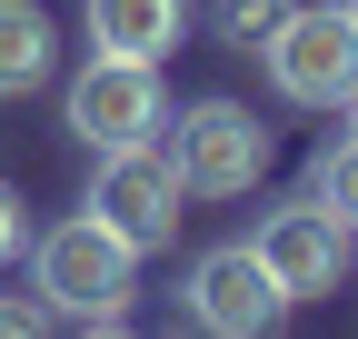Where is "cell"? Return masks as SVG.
<instances>
[{"mask_svg":"<svg viewBox=\"0 0 358 339\" xmlns=\"http://www.w3.org/2000/svg\"><path fill=\"white\" fill-rule=\"evenodd\" d=\"M30 270H40V300H50V310H70V319H120V310H129V279H140V249H129L100 209H80V220L40 230Z\"/></svg>","mask_w":358,"mask_h":339,"instance_id":"cell-1","label":"cell"},{"mask_svg":"<svg viewBox=\"0 0 358 339\" xmlns=\"http://www.w3.org/2000/svg\"><path fill=\"white\" fill-rule=\"evenodd\" d=\"M259 60H268V90L299 100V110H338L358 90V20H348V0H308V11H289L279 30L259 40Z\"/></svg>","mask_w":358,"mask_h":339,"instance_id":"cell-2","label":"cell"},{"mask_svg":"<svg viewBox=\"0 0 358 339\" xmlns=\"http://www.w3.org/2000/svg\"><path fill=\"white\" fill-rule=\"evenodd\" d=\"M70 130L90 150H140L169 130V90H159V60H120L100 50L80 80H70Z\"/></svg>","mask_w":358,"mask_h":339,"instance_id":"cell-3","label":"cell"},{"mask_svg":"<svg viewBox=\"0 0 358 339\" xmlns=\"http://www.w3.org/2000/svg\"><path fill=\"white\" fill-rule=\"evenodd\" d=\"M189 319L209 329V339H279V319H289V289L268 279V260L249 240H229V249H199L189 260Z\"/></svg>","mask_w":358,"mask_h":339,"instance_id":"cell-4","label":"cell"},{"mask_svg":"<svg viewBox=\"0 0 358 339\" xmlns=\"http://www.w3.org/2000/svg\"><path fill=\"white\" fill-rule=\"evenodd\" d=\"M169 160H179V190H189V200H239L259 170H268V130H259L239 100H199V110H179Z\"/></svg>","mask_w":358,"mask_h":339,"instance_id":"cell-5","label":"cell"},{"mask_svg":"<svg viewBox=\"0 0 358 339\" xmlns=\"http://www.w3.org/2000/svg\"><path fill=\"white\" fill-rule=\"evenodd\" d=\"M179 160L159 150V140H140V150H100V180H90V209L129 240V249H169V230H179Z\"/></svg>","mask_w":358,"mask_h":339,"instance_id":"cell-6","label":"cell"},{"mask_svg":"<svg viewBox=\"0 0 358 339\" xmlns=\"http://www.w3.org/2000/svg\"><path fill=\"white\" fill-rule=\"evenodd\" d=\"M249 249L268 260V279H279L289 300H329L338 270H348V220H329L319 190H299V200H279V209L249 230Z\"/></svg>","mask_w":358,"mask_h":339,"instance_id":"cell-7","label":"cell"},{"mask_svg":"<svg viewBox=\"0 0 358 339\" xmlns=\"http://www.w3.org/2000/svg\"><path fill=\"white\" fill-rule=\"evenodd\" d=\"M179 30H189V0H90V50L159 60V50H179Z\"/></svg>","mask_w":358,"mask_h":339,"instance_id":"cell-8","label":"cell"},{"mask_svg":"<svg viewBox=\"0 0 358 339\" xmlns=\"http://www.w3.org/2000/svg\"><path fill=\"white\" fill-rule=\"evenodd\" d=\"M50 40H60V30H50L40 0H0V100L50 80Z\"/></svg>","mask_w":358,"mask_h":339,"instance_id":"cell-9","label":"cell"},{"mask_svg":"<svg viewBox=\"0 0 358 339\" xmlns=\"http://www.w3.org/2000/svg\"><path fill=\"white\" fill-rule=\"evenodd\" d=\"M329 200V220H348V240H358V130L338 140V150H319V180H308Z\"/></svg>","mask_w":358,"mask_h":339,"instance_id":"cell-10","label":"cell"},{"mask_svg":"<svg viewBox=\"0 0 358 339\" xmlns=\"http://www.w3.org/2000/svg\"><path fill=\"white\" fill-rule=\"evenodd\" d=\"M279 20H289V0H229V40H249V50H259Z\"/></svg>","mask_w":358,"mask_h":339,"instance_id":"cell-11","label":"cell"},{"mask_svg":"<svg viewBox=\"0 0 358 339\" xmlns=\"http://www.w3.org/2000/svg\"><path fill=\"white\" fill-rule=\"evenodd\" d=\"M0 339H50V300H0Z\"/></svg>","mask_w":358,"mask_h":339,"instance_id":"cell-12","label":"cell"},{"mask_svg":"<svg viewBox=\"0 0 358 339\" xmlns=\"http://www.w3.org/2000/svg\"><path fill=\"white\" fill-rule=\"evenodd\" d=\"M20 240H30V220H20V200H10V190H0V260H10V249H20Z\"/></svg>","mask_w":358,"mask_h":339,"instance_id":"cell-13","label":"cell"},{"mask_svg":"<svg viewBox=\"0 0 358 339\" xmlns=\"http://www.w3.org/2000/svg\"><path fill=\"white\" fill-rule=\"evenodd\" d=\"M80 339H140L129 319H80Z\"/></svg>","mask_w":358,"mask_h":339,"instance_id":"cell-14","label":"cell"},{"mask_svg":"<svg viewBox=\"0 0 358 339\" xmlns=\"http://www.w3.org/2000/svg\"><path fill=\"white\" fill-rule=\"evenodd\" d=\"M338 110H348V130H358V90H348V100H338Z\"/></svg>","mask_w":358,"mask_h":339,"instance_id":"cell-15","label":"cell"},{"mask_svg":"<svg viewBox=\"0 0 358 339\" xmlns=\"http://www.w3.org/2000/svg\"><path fill=\"white\" fill-rule=\"evenodd\" d=\"M348 20H358V0H348Z\"/></svg>","mask_w":358,"mask_h":339,"instance_id":"cell-16","label":"cell"}]
</instances>
